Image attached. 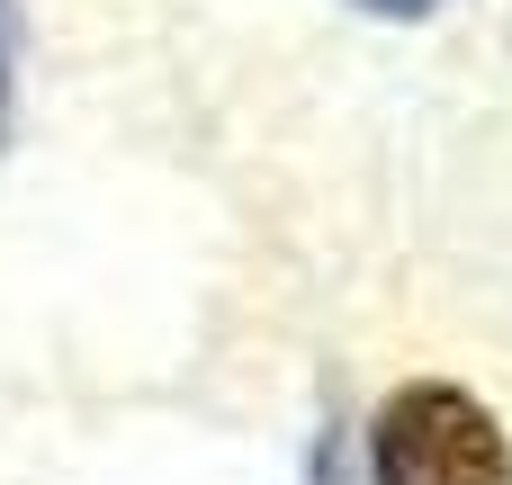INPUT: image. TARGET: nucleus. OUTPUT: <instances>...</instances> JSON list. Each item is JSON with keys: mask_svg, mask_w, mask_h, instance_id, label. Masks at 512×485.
<instances>
[{"mask_svg": "<svg viewBox=\"0 0 512 485\" xmlns=\"http://www.w3.org/2000/svg\"><path fill=\"white\" fill-rule=\"evenodd\" d=\"M369 477L378 485H512V441L486 396L450 378H414L369 423Z\"/></svg>", "mask_w": 512, "mask_h": 485, "instance_id": "f257e3e1", "label": "nucleus"}, {"mask_svg": "<svg viewBox=\"0 0 512 485\" xmlns=\"http://www.w3.org/2000/svg\"><path fill=\"white\" fill-rule=\"evenodd\" d=\"M9 117H18V0H0V144H9Z\"/></svg>", "mask_w": 512, "mask_h": 485, "instance_id": "f03ea898", "label": "nucleus"}, {"mask_svg": "<svg viewBox=\"0 0 512 485\" xmlns=\"http://www.w3.org/2000/svg\"><path fill=\"white\" fill-rule=\"evenodd\" d=\"M351 9H369V18H396V27H414V18H432L441 0H351Z\"/></svg>", "mask_w": 512, "mask_h": 485, "instance_id": "7ed1b4c3", "label": "nucleus"}]
</instances>
